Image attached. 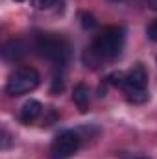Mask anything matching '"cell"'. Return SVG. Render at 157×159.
Segmentation results:
<instances>
[{
	"mask_svg": "<svg viewBox=\"0 0 157 159\" xmlns=\"http://www.w3.org/2000/svg\"><path fill=\"white\" fill-rule=\"evenodd\" d=\"M35 48L43 57L52 61L57 67H63L69 61L70 48L69 43L57 34H37L35 35Z\"/></svg>",
	"mask_w": 157,
	"mask_h": 159,
	"instance_id": "6da1fadb",
	"label": "cell"
},
{
	"mask_svg": "<svg viewBox=\"0 0 157 159\" xmlns=\"http://www.w3.org/2000/svg\"><path fill=\"white\" fill-rule=\"evenodd\" d=\"M126 43V32L122 28H107L92 41L91 52L98 59H115L120 56Z\"/></svg>",
	"mask_w": 157,
	"mask_h": 159,
	"instance_id": "7a4b0ae2",
	"label": "cell"
},
{
	"mask_svg": "<svg viewBox=\"0 0 157 159\" xmlns=\"http://www.w3.org/2000/svg\"><path fill=\"white\" fill-rule=\"evenodd\" d=\"M122 89L126 93V98L133 104H144L150 98L148 93V72L142 63L133 65L126 74L122 81Z\"/></svg>",
	"mask_w": 157,
	"mask_h": 159,
	"instance_id": "3957f363",
	"label": "cell"
},
{
	"mask_svg": "<svg viewBox=\"0 0 157 159\" xmlns=\"http://www.w3.org/2000/svg\"><path fill=\"white\" fill-rule=\"evenodd\" d=\"M41 83L39 72L32 67H20L17 69L6 83V93L9 96H22L26 93H32Z\"/></svg>",
	"mask_w": 157,
	"mask_h": 159,
	"instance_id": "277c9868",
	"label": "cell"
},
{
	"mask_svg": "<svg viewBox=\"0 0 157 159\" xmlns=\"http://www.w3.org/2000/svg\"><path fill=\"white\" fill-rule=\"evenodd\" d=\"M79 144H81V139L76 131L72 129H67V131H61L52 146H50V154H52V159H69L72 157L76 152H78Z\"/></svg>",
	"mask_w": 157,
	"mask_h": 159,
	"instance_id": "5b68a950",
	"label": "cell"
},
{
	"mask_svg": "<svg viewBox=\"0 0 157 159\" xmlns=\"http://www.w3.org/2000/svg\"><path fill=\"white\" fill-rule=\"evenodd\" d=\"M41 113H43L41 102H37V100H28V102H24V106L20 107L19 119L22 120L24 124H32V122H35V120L41 117Z\"/></svg>",
	"mask_w": 157,
	"mask_h": 159,
	"instance_id": "8992f818",
	"label": "cell"
},
{
	"mask_svg": "<svg viewBox=\"0 0 157 159\" xmlns=\"http://www.w3.org/2000/svg\"><path fill=\"white\" fill-rule=\"evenodd\" d=\"M2 56H4V59H7V61H19L20 57L26 56V46H24L22 41H9V43L4 44Z\"/></svg>",
	"mask_w": 157,
	"mask_h": 159,
	"instance_id": "52a82bcc",
	"label": "cell"
},
{
	"mask_svg": "<svg viewBox=\"0 0 157 159\" xmlns=\"http://www.w3.org/2000/svg\"><path fill=\"white\" fill-rule=\"evenodd\" d=\"M72 100L74 104L79 107V111H87V106H89V87L83 85V83H78L72 91Z\"/></svg>",
	"mask_w": 157,
	"mask_h": 159,
	"instance_id": "ba28073f",
	"label": "cell"
},
{
	"mask_svg": "<svg viewBox=\"0 0 157 159\" xmlns=\"http://www.w3.org/2000/svg\"><path fill=\"white\" fill-rule=\"evenodd\" d=\"M79 19H81V26H83V28H91V30H92V28H96V26H98L96 19H94L91 13H81V17H79Z\"/></svg>",
	"mask_w": 157,
	"mask_h": 159,
	"instance_id": "9c48e42d",
	"label": "cell"
},
{
	"mask_svg": "<svg viewBox=\"0 0 157 159\" xmlns=\"http://www.w3.org/2000/svg\"><path fill=\"white\" fill-rule=\"evenodd\" d=\"M56 4V0H32V6L35 9H48Z\"/></svg>",
	"mask_w": 157,
	"mask_h": 159,
	"instance_id": "30bf717a",
	"label": "cell"
},
{
	"mask_svg": "<svg viewBox=\"0 0 157 159\" xmlns=\"http://www.w3.org/2000/svg\"><path fill=\"white\" fill-rule=\"evenodd\" d=\"M146 35H148V39L157 41V19L146 28Z\"/></svg>",
	"mask_w": 157,
	"mask_h": 159,
	"instance_id": "8fae6325",
	"label": "cell"
},
{
	"mask_svg": "<svg viewBox=\"0 0 157 159\" xmlns=\"http://www.w3.org/2000/svg\"><path fill=\"white\" fill-rule=\"evenodd\" d=\"M152 6H154V7L157 9V0H152Z\"/></svg>",
	"mask_w": 157,
	"mask_h": 159,
	"instance_id": "7c38bea8",
	"label": "cell"
},
{
	"mask_svg": "<svg viewBox=\"0 0 157 159\" xmlns=\"http://www.w3.org/2000/svg\"><path fill=\"white\" fill-rule=\"evenodd\" d=\"M15 2H24V0H15Z\"/></svg>",
	"mask_w": 157,
	"mask_h": 159,
	"instance_id": "4fadbf2b",
	"label": "cell"
}]
</instances>
